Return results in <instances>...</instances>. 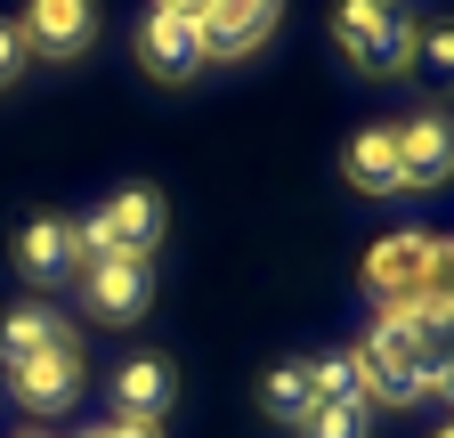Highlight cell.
Segmentation results:
<instances>
[{"mask_svg":"<svg viewBox=\"0 0 454 438\" xmlns=\"http://www.w3.org/2000/svg\"><path fill=\"white\" fill-rule=\"evenodd\" d=\"M333 41L349 49V66L365 82H389V74H414L422 17L406 9V0H340V9H333Z\"/></svg>","mask_w":454,"mask_h":438,"instance_id":"1","label":"cell"},{"mask_svg":"<svg viewBox=\"0 0 454 438\" xmlns=\"http://www.w3.org/2000/svg\"><path fill=\"white\" fill-rule=\"evenodd\" d=\"M170 228V211L154 187H114L90 219H74V268H98V260H154Z\"/></svg>","mask_w":454,"mask_h":438,"instance_id":"2","label":"cell"},{"mask_svg":"<svg viewBox=\"0 0 454 438\" xmlns=\"http://www.w3.org/2000/svg\"><path fill=\"white\" fill-rule=\"evenodd\" d=\"M357 373H365V406H422L430 398V357H422V341H406V333H389V325H373L365 333V349H357Z\"/></svg>","mask_w":454,"mask_h":438,"instance_id":"3","label":"cell"},{"mask_svg":"<svg viewBox=\"0 0 454 438\" xmlns=\"http://www.w3.org/2000/svg\"><path fill=\"white\" fill-rule=\"evenodd\" d=\"M430 285H438V236L430 228H397V236H381L365 252V293H373V309L381 301H414Z\"/></svg>","mask_w":454,"mask_h":438,"instance_id":"4","label":"cell"},{"mask_svg":"<svg viewBox=\"0 0 454 438\" xmlns=\"http://www.w3.org/2000/svg\"><path fill=\"white\" fill-rule=\"evenodd\" d=\"M17 41H25V58H57V66H74L82 49L98 41V0H25Z\"/></svg>","mask_w":454,"mask_h":438,"instance_id":"5","label":"cell"},{"mask_svg":"<svg viewBox=\"0 0 454 438\" xmlns=\"http://www.w3.org/2000/svg\"><path fill=\"white\" fill-rule=\"evenodd\" d=\"M454 179V114L446 106H422V114L397 122V187H446Z\"/></svg>","mask_w":454,"mask_h":438,"instance_id":"6","label":"cell"},{"mask_svg":"<svg viewBox=\"0 0 454 438\" xmlns=\"http://www.w3.org/2000/svg\"><path fill=\"white\" fill-rule=\"evenodd\" d=\"M138 66H146L154 82H187V74L203 66V25H195L187 9H170V0H154L146 25H138Z\"/></svg>","mask_w":454,"mask_h":438,"instance_id":"7","label":"cell"},{"mask_svg":"<svg viewBox=\"0 0 454 438\" xmlns=\"http://www.w3.org/2000/svg\"><path fill=\"white\" fill-rule=\"evenodd\" d=\"M82 301L98 325H138L154 309V268L146 260H98V268H82Z\"/></svg>","mask_w":454,"mask_h":438,"instance_id":"8","label":"cell"},{"mask_svg":"<svg viewBox=\"0 0 454 438\" xmlns=\"http://www.w3.org/2000/svg\"><path fill=\"white\" fill-rule=\"evenodd\" d=\"M195 25H203V58H252L284 25V0H211Z\"/></svg>","mask_w":454,"mask_h":438,"instance_id":"9","label":"cell"},{"mask_svg":"<svg viewBox=\"0 0 454 438\" xmlns=\"http://www.w3.org/2000/svg\"><path fill=\"white\" fill-rule=\"evenodd\" d=\"M9 390H17V406H25V414H66V406L82 398V341L66 333L57 349H41L25 373H9Z\"/></svg>","mask_w":454,"mask_h":438,"instance_id":"10","label":"cell"},{"mask_svg":"<svg viewBox=\"0 0 454 438\" xmlns=\"http://www.w3.org/2000/svg\"><path fill=\"white\" fill-rule=\"evenodd\" d=\"M17 268H25V285H66L74 277V219H57V211H33L25 228H17Z\"/></svg>","mask_w":454,"mask_h":438,"instance_id":"11","label":"cell"},{"mask_svg":"<svg viewBox=\"0 0 454 438\" xmlns=\"http://www.w3.org/2000/svg\"><path fill=\"white\" fill-rule=\"evenodd\" d=\"M170 398H179V373H170V357H122V365H114V414L162 422Z\"/></svg>","mask_w":454,"mask_h":438,"instance_id":"12","label":"cell"},{"mask_svg":"<svg viewBox=\"0 0 454 438\" xmlns=\"http://www.w3.org/2000/svg\"><path fill=\"white\" fill-rule=\"evenodd\" d=\"M340 171H349L357 195H397V122H365L340 146Z\"/></svg>","mask_w":454,"mask_h":438,"instance_id":"13","label":"cell"},{"mask_svg":"<svg viewBox=\"0 0 454 438\" xmlns=\"http://www.w3.org/2000/svg\"><path fill=\"white\" fill-rule=\"evenodd\" d=\"M57 341H66V317H57L49 301H17L9 317H0V365H9V373H25L41 349H57Z\"/></svg>","mask_w":454,"mask_h":438,"instance_id":"14","label":"cell"},{"mask_svg":"<svg viewBox=\"0 0 454 438\" xmlns=\"http://www.w3.org/2000/svg\"><path fill=\"white\" fill-rule=\"evenodd\" d=\"M260 406H268L276 422H301V414L317 406V373H309V357H276L268 381H260Z\"/></svg>","mask_w":454,"mask_h":438,"instance_id":"15","label":"cell"},{"mask_svg":"<svg viewBox=\"0 0 454 438\" xmlns=\"http://www.w3.org/2000/svg\"><path fill=\"white\" fill-rule=\"evenodd\" d=\"M309 373H317V406H365L357 349H325V357H309Z\"/></svg>","mask_w":454,"mask_h":438,"instance_id":"16","label":"cell"},{"mask_svg":"<svg viewBox=\"0 0 454 438\" xmlns=\"http://www.w3.org/2000/svg\"><path fill=\"white\" fill-rule=\"evenodd\" d=\"M293 430L301 438H365L373 430V406H309Z\"/></svg>","mask_w":454,"mask_h":438,"instance_id":"17","label":"cell"},{"mask_svg":"<svg viewBox=\"0 0 454 438\" xmlns=\"http://www.w3.org/2000/svg\"><path fill=\"white\" fill-rule=\"evenodd\" d=\"M422 357H430V365L454 357V293H446V285H430V301H422Z\"/></svg>","mask_w":454,"mask_h":438,"instance_id":"18","label":"cell"},{"mask_svg":"<svg viewBox=\"0 0 454 438\" xmlns=\"http://www.w3.org/2000/svg\"><path fill=\"white\" fill-rule=\"evenodd\" d=\"M414 66H430L438 82H454V17H438V25H422V58Z\"/></svg>","mask_w":454,"mask_h":438,"instance_id":"19","label":"cell"},{"mask_svg":"<svg viewBox=\"0 0 454 438\" xmlns=\"http://www.w3.org/2000/svg\"><path fill=\"white\" fill-rule=\"evenodd\" d=\"M17 74H25V41H17L9 17H0V90H17Z\"/></svg>","mask_w":454,"mask_h":438,"instance_id":"20","label":"cell"},{"mask_svg":"<svg viewBox=\"0 0 454 438\" xmlns=\"http://www.w3.org/2000/svg\"><path fill=\"white\" fill-rule=\"evenodd\" d=\"M106 438H162V422H130V414H114Z\"/></svg>","mask_w":454,"mask_h":438,"instance_id":"21","label":"cell"},{"mask_svg":"<svg viewBox=\"0 0 454 438\" xmlns=\"http://www.w3.org/2000/svg\"><path fill=\"white\" fill-rule=\"evenodd\" d=\"M430 398H446V406H454V357H446V365L430 373Z\"/></svg>","mask_w":454,"mask_h":438,"instance_id":"22","label":"cell"},{"mask_svg":"<svg viewBox=\"0 0 454 438\" xmlns=\"http://www.w3.org/2000/svg\"><path fill=\"white\" fill-rule=\"evenodd\" d=\"M438 285L454 293V236H438Z\"/></svg>","mask_w":454,"mask_h":438,"instance_id":"23","label":"cell"},{"mask_svg":"<svg viewBox=\"0 0 454 438\" xmlns=\"http://www.w3.org/2000/svg\"><path fill=\"white\" fill-rule=\"evenodd\" d=\"M170 9H187V17H203V9H211V0H170Z\"/></svg>","mask_w":454,"mask_h":438,"instance_id":"24","label":"cell"},{"mask_svg":"<svg viewBox=\"0 0 454 438\" xmlns=\"http://www.w3.org/2000/svg\"><path fill=\"white\" fill-rule=\"evenodd\" d=\"M430 438H454V422H446V430H430Z\"/></svg>","mask_w":454,"mask_h":438,"instance_id":"25","label":"cell"},{"mask_svg":"<svg viewBox=\"0 0 454 438\" xmlns=\"http://www.w3.org/2000/svg\"><path fill=\"white\" fill-rule=\"evenodd\" d=\"M17 438H41V430H17Z\"/></svg>","mask_w":454,"mask_h":438,"instance_id":"26","label":"cell"},{"mask_svg":"<svg viewBox=\"0 0 454 438\" xmlns=\"http://www.w3.org/2000/svg\"><path fill=\"white\" fill-rule=\"evenodd\" d=\"M82 438H106V430H82Z\"/></svg>","mask_w":454,"mask_h":438,"instance_id":"27","label":"cell"}]
</instances>
